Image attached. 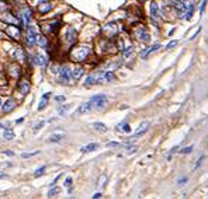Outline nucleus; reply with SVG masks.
<instances>
[{
    "instance_id": "obj_48",
    "label": "nucleus",
    "mask_w": 208,
    "mask_h": 199,
    "mask_svg": "<svg viewBox=\"0 0 208 199\" xmlns=\"http://www.w3.org/2000/svg\"><path fill=\"white\" fill-rule=\"evenodd\" d=\"M3 83H4V80H3V76L0 74V84H3Z\"/></svg>"
},
{
    "instance_id": "obj_36",
    "label": "nucleus",
    "mask_w": 208,
    "mask_h": 199,
    "mask_svg": "<svg viewBox=\"0 0 208 199\" xmlns=\"http://www.w3.org/2000/svg\"><path fill=\"white\" fill-rule=\"evenodd\" d=\"M136 152V146H134V144H131V146H128L127 144V153L128 154H132V153Z\"/></svg>"
},
{
    "instance_id": "obj_46",
    "label": "nucleus",
    "mask_w": 208,
    "mask_h": 199,
    "mask_svg": "<svg viewBox=\"0 0 208 199\" xmlns=\"http://www.w3.org/2000/svg\"><path fill=\"white\" fill-rule=\"evenodd\" d=\"M7 174H4V172H0V180H4V178H7Z\"/></svg>"
},
{
    "instance_id": "obj_41",
    "label": "nucleus",
    "mask_w": 208,
    "mask_h": 199,
    "mask_svg": "<svg viewBox=\"0 0 208 199\" xmlns=\"http://www.w3.org/2000/svg\"><path fill=\"white\" fill-rule=\"evenodd\" d=\"M55 101L56 102H63V101H65V97H63V95H56Z\"/></svg>"
},
{
    "instance_id": "obj_24",
    "label": "nucleus",
    "mask_w": 208,
    "mask_h": 199,
    "mask_svg": "<svg viewBox=\"0 0 208 199\" xmlns=\"http://www.w3.org/2000/svg\"><path fill=\"white\" fill-rule=\"evenodd\" d=\"M93 84H98L97 81V74L93 73L90 76H87V79H86V86H93Z\"/></svg>"
},
{
    "instance_id": "obj_16",
    "label": "nucleus",
    "mask_w": 208,
    "mask_h": 199,
    "mask_svg": "<svg viewBox=\"0 0 208 199\" xmlns=\"http://www.w3.org/2000/svg\"><path fill=\"white\" fill-rule=\"evenodd\" d=\"M14 108H16V101L14 100H11V98H9L7 101L3 104V112H10V111H13Z\"/></svg>"
},
{
    "instance_id": "obj_5",
    "label": "nucleus",
    "mask_w": 208,
    "mask_h": 199,
    "mask_svg": "<svg viewBox=\"0 0 208 199\" xmlns=\"http://www.w3.org/2000/svg\"><path fill=\"white\" fill-rule=\"evenodd\" d=\"M135 37L138 38L141 42H149L151 41V35L146 31V28L143 25H138V28L135 30Z\"/></svg>"
},
{
    "instance_id": "obj_15",
    "label": "nucleus",
    "mask_w": 208,
    "mask_h": 199,
    "mask_svg": "<svg viewBox=\"0 0 208 199\" xmlns=\"http://www.w3.org/2000/svg\"><path fill=\"white\" fill-rule=\"evenodd\" d=\"M83 74H84V69L82 66H78V67H75L73 72H72V80H73V81H79V80L82 79Z\"/></svg>"
},
{
    "instance_id": "obj_44",
    "label": "nucleus",
    "mask_w": 208,
    "mask_h": 199,
    "mask_svg": "<svg viewBox=\"0 0 208 199\" xmlns=\"http://www.w3.org/2000/svg\"><path fill=\"white\" fill-rule=\"evenodd\" d=\"M3 154H6V156H11V157L14 156V153L10 152V150H6V152H3Z\"/></svg>"
},
{
    "instance_id": "obj_7",
    "label": "nucleus",
    "mask_w": 208,
    "mask_h": 199,
    "mask_svg": "<svg viewBox=\"0 0 208 199\" xmlns=\"http://www.w3.org/2000/svg\"><path fill=\"white\" fill-rule=\"evenodd\" d=\"M103 31H104V34H106L108 38H113L118 34V27H117V24H114V23H108L104 25Z\"/></svg>"
},
{
    "instance_id": "obj_26",
    "label": "nucleus",
    "mask_w": 208,
    "mask_h": 199,
    "mask_svg": "<svg viewBox=\"0 0 208 199\" xmlns=\"http://www.w3.org/2000/svg\"><path fill=\"white\" fill-rule=\"evenodd\" d=\"M37 44L41 48H46L48 47V39L44 35H37Z\"/></svg>"
},
{
    "instance_id": "obj_19",
    "label": "nucleus",
    "mask_w": 208,
    "mask_h": 199,
    "mask_svg": "<svg viewBox=\"0 0 208 199\" xmlns=\"http://www.w3.org/2000/svg\"><path fill=\"white\" fill-rule=\"evenodd\" d=\"M49 95H51V93H45L44 95H42L41 101H40V104H38V111H42V109H44V108L48 105V100H49Z\"/></svg>"
},
{
    "instance_id": "obj_6",
    "label": "nucleus",
    "mask_w": 208,
    "mask_h": 199,
    "mask_svg": "<svg viewBox=\"0 0 208 199\" xmlns=\"http://www.w3.org/2000/svg\"><path fill=\"white\" fill-rule=\"evenodd\" d=\"M151 20L155 25H159L160 23V11H159V6L157 3H151Z\"/></svg>"
},
{
    "instance_id": "obj_30",
    "label": "nucleus",
    "mask_w": 208,
    "mask_h": 199,
    "mask_svg": "<svg viewBox=\"0 0 208 199\" xmlns=\"http://www.w3.org/2000/svg\"><path fill=\"white\" fill-rule=\"evenodd\" d=\"M44 172H45V166H44V167H40L37 171L34 172V177H35V178H38V177L44 175Z\"/></svg>"
},
{
    "instance_id": "obj_4",
    "label": "nucleus",
    "mask_w": 208,
    "mask_h": 199,
    "mask_svg": "<svg viewBox=\"0 0 208 199\" xmlns=\"http://www.w3.org/2000/svg\"><path fill=\"white\" fill-rule=\"evenodd\" d=\"M25 41H27L28 47H34L37 44V31L33 25H27V35H25Z\"/></svg>"
},
{
    "instance_id": "obj_39",
    "label": "nucleus",
    "mask_w": 208,
    "mask_h": 199,
    "mask_svg": "<svg viewBox=\"0 0 208 199\" xmlns=\"http://www.w3.org/2000/svg\"><path fill=\"white\" fill-rule=\"evenodd\" d=\"M177 45V41H170L169 42V45L166 47V49H171V48H174Z\"/></svg>"
},
{
    "instance_id": "obj_31",
    "label": "nucleus",
    "mask_w": 208,
    "mask_h": 199,
    "mask_svg": "<svg viewBox=\"0 0 208 199\" xmlns=\"http://www.w3.org/2000/svg\"><path fill=\"white\" fill-rule=\"evenodd\" d=\"M132 52H134V48H132V47H128V48H125V49H124L122 55H124V58L127 59V58H128V56H130Z\"/></svg>"
},
{
    "instance_id": "obj_45",
    "label": "nucleus",
    "mask_w": 208,
    "mask_h": 199,
    "mask_svg": "<svg viewBox=\"0 0 208 199\" xmlns=\"http://www.w3.org/2000/svg\"><path fill=\"white\" fill-rule=\"evenodd\" d=\"M184 182H187V178H181L179 180V185H184Z\"/></svg>"
},
{
    "instance_id": "obj_10",
    "label": "nucleus",
    "mask_w": 208,
    "mask_h": 199,
    "mask_svg": "<svg viewBox=\"0 0 208 199\" xmlns=\"http://www.w3.org/2000/svg\"><path fill=\"white\" fill-rule=\"evenodd\" d=\"M21 21H23V25H30L31 21H33V13L30 9H23V13H21Z\"/></svg>"
},
{
    "instance_id": "obj_21",
    "label": "nucleus",
    "mask_w": 208,
    "mask_h": 199,
    "mask_svg": "<svg viewBox=\"0 0 208 199\" xmlns=\"http://www.w3.org/2000/svg\"><path fill=\"white\" fill-rule=\"evenodd\" d=\"M63 139H65V133H52L49 136V142H52V143H59Z\"/></svg>"
},
{
    "instance_id": "obj_17",
    "label": "nucleus",
    "mask_w": 208,
    "mask_h": 199,
    "mask_svg": "<svg viewBox=\"0 0 208 199\" xmlns=\"http://www.w3.org/2000/svg\"><path fill=\"white\" fill-rule=\"evenodd\" d=\"M100 147L97 143H89L86 144V146H83V147H80V152L82 153H92L94 152V150H97V149Z\"/></svg>"
},
{
    "instance_id": "obj_42",
    "label": "nucleus",
    "mask_w": 208,
    "mask_h": 199,
    "mask_svg": "<svg viewBox=\"0 0 208 199\" xmlns=\"http://www.w3.org/2000/svg\"><path fill=\"white\" fill-rule=\"evenodd\" d=\"M59 178H60V174H59V175H58V177H56L55 180L52 181L51 184H49V186H51V188H52V186H55V185H56V182H58V180H59Z\"/></svg>"
},
{
    "instance_id": "obj_27",
    "label": "nucleus",
    "mask_w": 208,
    "mask_h": 199,
    "mask_svg": "<svg viewBox=\"0 0 208 199\" xmlns=\"http://www.w3.org/2000/svg\"><path fill=\"white\" fill-rule=\"evenodd\" d=\"M3 138H4L6 140H13L14 138H16V133L9 128V129H6V132L3 133Z\"/></svg>"
},
{
    "instance_id": "obj_43",
    "label": "nucleus",
    "mask_w": 208,
    "mask_h": 199,
    "mask_svg": "<svg viewBox=\"0 0 208 199\" xmlns=\"http://www.w3.org/2000/svg\"><path fill=\"white\" fill-rule=\"evenodd\" d=\"M205 3H207V0H203V3H201V7H200V13H203L204 9H205Z\"/></svg>"
},
{
    "instance_id": "obj_11",
    "label": "nucleus",
    "mask_w": 208,
    "mask_h": 199,
    "mask_svg": "<svg viewBox=\"0 0 208 199\" xmlns=\"http://www.w3.org/2000/svg\"><path fill=\"white\" fill-rule=\"evenodd\" d=\"M52 9H54V4H52L51 1H48V0L41 1V3L38 4V11H40L41 14H48Z\"/></svg>"
},
{
    "instance_id": "obj_8",
    "label": "nucleus",
    "mask_w": 208,
    "mask_h": 199,
    "mask_svg": "<svg viewBox=\"0 0 208 199\" xmlns=\"http://www.w3.org/2000/svg\"><path fill=\"white\" fill-rule=\"evenodd\" d=\"M149 126H151L149 122H142V124H139L138 129H136V132H135L134 136L131 138V140H134V139H136V138H139V136H142L143 133H146V132L149 130Z\"/></svg>"
},
{
    "instance_id": "obj_13",
    "label": "nucleus",
    "mask_w": 208,
    "mask_h": 199,
    "mask_svg": "<svg viewBox=\"0 0 208 199\" xmlns=\"http://www.w3.org/2000/svg\"><path fill=\"white\" fill-rule=\"evenodd\" d=\"M6 33L9 34L11 38L17 39V41L20 39V30H19V27H17V25H9V27H7V30H6Z\"/></svg>"
},
{
    "instance_id": "obj_23",
    "label": "nucleus",
    "mask_w": 208,
    "mask_h": 199,
    "mask_svg": "<svg viewBox=\"0 0 208 199\" xmlns=\"http://www.w3.org/2000/svg\"><path fill=\"white\" fill-rule=\"evenodd\" d=\"M35 58H37V65L38 66H46V63H48V58H46L45 55H42V53H38V55H35Z\"/></svg>"
},
{
    "instance_id": "obj_12",
    "label": "nucleus",
    "mask_w": 208,
    "mask_h": 199,
    "mask_svg": "<svg viewBox=\"0 0 208 199\" xmlns=\"http://www.w3.org/2000/svg\"><path fill=\"white\" fill-rule=\"evenodd\" d=\"M30 88H31V84H30L28 80L23 79L19 83V90H20V93L23 94V95H27V94L30 93Z\"/></svg>"
},
{
    "instance_id": "obj_35",
    "label": "nucleus",
    "mask_w": 208,
    "mask_h": 199,
    "mask_svg": "<svg viewBox=\"0 0 208 199\" xmlns=\"http://www.w3.org/2000/svg\"><path fill=\"white\" fill-rule=\"evenodd\" d=\"M72 181H73L72 180V177H68V178L65 180V186L66 188H69V192L72 191Z\"/></svg>"
},
{
    "instance_id": "obj_28",
    "label": "nucleus",
    "mask_w": 208,
    "mask_h": 199,
    "mask_svg": "<svg viewBox=\"0 0 208 199\" xmlns=\"http://www.w3.org/2000/svg\"><path fill=\"white\" fill-rule=\"evenodd\" d=\"M69 109H70V105H60L59 108H58V114L63 116V115L66 114V112L69 111Z\"/></svg>"
},
{
    "instance_id": "obj_34",
    "label": "nucleus",
    "mask_w": 208,
    "mask_h": 199,
    "mask_svg": "<svg viewBox=\"0 0 208 199\" xmlns=\"http://www.w3.org/2000/svg\"><path fill=\"white\" fill-rule=\"evenodd\" d=\"M193 152V146H187V147H183L180 150V154H189V153Z\"/></svg>"
},
{
    "instance_id": "obj_33",
    "label": "nucleus",
    "mask_w": 208,
    "mask_h": 199,
    "mask_svg": "<svg viewBox=\"0 0 208 199\" xmlns=\"http://www.w3.org/2000/svg\"><path fill=\"white\" fill-rule=\"evenodd\" d=\"M37 154H40V152H33V153H23L21 156H23V158H30V157H34V156H37Z\"/></svg>"
},
{
    "instance_id": "obj_2",
    "label": "nucleus",
    "mask_w": 208,
    "mask_h": 199,
    "mask_svg": "<svg viewBox=\"0 0 208 199\" xmlns=\"http://www.w3.org/2000/svg\"><path fill=\"white\" fill-rule=\"evenodd\" d=\"M59 80H60V83H63V84H68L69 81H72V70H70V67L68 65L60 66Z\"/></svg>"
},
{
    "instance_id": "obj_18",
    "label": "nucleus",
    "mask_w": 208,
    "mask_h": 199,
    "mask_svg": "<svg viewBox=\"0 0 208 199\" xmlns=\"http://www.w3.org/2000/svg\"><path fill=\"white\" fill-rule=\"evenodd\" d=\"M13 58L16 60H19V62H24V60H25V53H24V51L21 48H16Z\"/></svg>"
},
{
    "instance_id": "obj_38",
    "label": "nucleus",
    "mask_w": 208,
    "mask_h": 199,
    "mask_svg": "<svg viewBox=\"0 0 208 199\" xmlns=\"http://www.w3.org/2000/svg\"><path fill=\"white\" fill-rule=\"evenodd\" d=\"M120 143H117V142H108L107 143V147H118Z\"/></svg>"
},
{
    "instance_id": "obj_37",
    "label": "nucleus",
    "mask_w": 208,
    "mask_h": 199,
    "mask_svg": "<svg viewBox=\"0 0 208 199\" xmlns=\"http://www.w3.org/2000/svg\"><path fill=\"white\" fill-rule=\"evenodd\" d=\"M44 125H45V121H41V122H38L37 125L34 126V132H38V130L41 129V128H42Z\"/></svg>"
},
{
    "instance_id": "obj_29",
    "label": "nucleus",
    "mask_w": 208,
    "mask_h": 199,
    "mask_svg": "<svg viewBox=\"0 0 208 199\" xmlns=\"http://www.w3.org/2000/svg\"><path fill=\"white\" fill-rule=\"evenodd\" d=\"M58 194H59V188L52 186L51 189H49V192H48V198H54V196H56Z\"/></svg>"
},
{
    "instance_id": "obj_3",
    "label": "nucleus",
    "mask_w": 208,
    "mask_h": 199,
    "mask_svg": "<svg viewBox=\"0 0 208 199\" xmlns=\"http://www.w3.org/2000/svg\"><path fill=\"white\" fill-rule=\"evenodd\" d=\"M90 101H92V104H93V108H96V109H103V108L107 105L108 98H107L104 94H98V95H94V97L90 98Z\"/></svg>"
},
{
    "instance_id": "obj_9",
    "label": "nucleus",
    "mask_w": 208,
    "mask_h": 199,
    "mask_svg": "<svg viewBox=\"0 0 208 199\" xmlns=\"http://www.w3.org/2000/svg\"><path fill=\"white\" fill-rule=\"evenodd\" d=\"M66 41H68V44H75V42L78 41V31L75 30L73 27H69L68 30H66Z\"/></svg>"
},
{
    "instance_id": "obj_47",
    "label": "nucleus",
    "mask_w": 208,
    "mask_h": 199,
    "mask_svg": "<svg viewBox=\"0 0 208 199\" xmlns=\"http://www.w3.org/2000/svg\"><path fill=\"white\" fill-rule=\"evenodd\" d=\"M93 198H94V199H96V198H101V194H100V192H97V194L93 195Z\"/></svg>"
},
{
    "instance_id": "obj_32",
    "label": "nucleus",
    "mask_w": 208,
    "mask_h": 199,
    "mask_svg": "<svg viewBox=\"0 0 208 199\" xmlns=\"http://www.w3.org/2000/svg\"><path fill=\"white\" fill-rule=\"evenodd\" d=\"M106 182H107V175L106 174H103V175L98 178V186H101L103 188V186L106 185Z\"/></svg>"
},
{
    "instance_id": "obj_14",
    "label": "nucleus",
    "mask_w": 208,
    "mask_h": 199,
    "mask_svg": "<svg viewBox=\"0 0 208 199\" xmlns=\"http://www.w3.org/2000/svg\"><path fill=\"white\" fill-rule=\"evenodd\" d=\"M92 109H94V108H93L92 101H87V102H84V104H82V105L78 108V114H80V115H84V114H89V112L92 111Z\"/></svg>"
},
{
    "instance_id": "obj_25",
    "label": "nucleus",
    "mask_w": 208,
    "mask_h": 199,
    "mask_svg": "<svg viewBox=\"0 0 208 199\" xmlns=\"http://www.w3.org/2000/svg\"><path fill=\"white\" fill-rule=\"evenodd\" d=\"M93 128L97 130V132H101V133H106L107 130H108L107 126L104 125V124H101V122H94V124H93Z\"/></svg>"
},
{
    "instance_id": "obj_1",
    "label": "nucleus",
    "mask_w": 208,
    "mask_h": 199,
    "mask_svg": "<svg viewBox=\"0 0 208 199\" xmlns=\"http://www.w3.org/2000/svg\"><path fill=\"white\" fill-rule=\"evenodd\" d=\"M89 55H90V48L89 47H78L70 51V59L75 60V62H83V60L87 59Z\"/></svg>"
},
{
    "instance_id": "obj_20",
    "label": "nucleus",
    "mask_w": 208,
    "mask_h": 199,
    "mask_svg": "<svg viewBox=\"0 0 208 199\" xmlns=\"http://www.w3.org/2000/svg\"><path fill=\"white\" fill-rule=\"evenodd\" d=\"M159 48H160V44H155V45H152V47L146 48V49H145V51L141 53V56H142V58H146L149 53H152V52H156Z\"/></svg>"
},
{
    "instance_id": "obj_22",
    "label": "nucleus",
    "mask_w": 208,
    "mask_h": 199,
    "mask_svg": "<svg viewBox=\"0 0 208 199\" xmlns=\"http://www.w3.org/2000/svg\"><path fill=\"white\" fill-rule=\"evenodd\" d=\"M117 132H125V133H130L131 132V126L130 124H127V122H122L120 125H117Z\"/></svg>"
},
{
    "instance_id": "obj_49",
    "label": "nucleus",
    "mask_w": 208,
    "mask_h": 199,
    "mask_svg": "<svg viewBox=\"0 0 208 199\" xmlns=\"http://www.w3.org/2000/svg\"><path fill=\"white\" fill-rule=\"evenodd\" d=\"M3 108V102H1V100H0V109Z\"/></svg>"
},
{
    "instance_id": "obj_40",
    "label": "nucleus",
    "mask_w": 208,
    "mask_h": 199,
    "mask_svg": "<svg viewBox=\"0 0 208 199\" xmlns=\"http://www.w3.org/2000/svg\"><path fill=\"white\" fill-rule=\"evenodd\" d=\"M203 161H204V156H201V157L198 158V161L195 163V166H194V170H195V168H198V167L201 166V163H203Z\"/></svg>"
}]
</instances>
